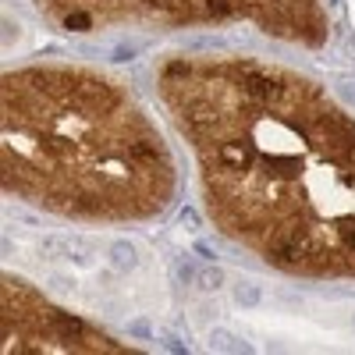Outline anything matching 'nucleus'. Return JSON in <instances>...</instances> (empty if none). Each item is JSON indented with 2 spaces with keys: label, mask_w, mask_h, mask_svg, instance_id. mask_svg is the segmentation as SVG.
Masks as SVG:
<instances>
[{
  "label": "nucleus",
  "mask_w": 355,
  "mask_h": 355,
  "mask_svg": "<svg viewBox=\"0 0 355 355\" xmlns=\"http://www.w3.org/2000/svg\"><path fill=\"white\" fill-rule=\"evenodd\" d=\"M178 277H181V281H192V277H196V270H192L188 263H178Z\"/></svg>",
  "instance_id": "13"
},
{
  "label": "nucleus",
  "mask_w": 355,
  "mask_h": 355,
  "mask_svg": "<svg viewBox=\"0 0 355 355\" xmlns=\"http://www.w3.org/2000/svg\"><path fill=\"white\" fill-rule=\"evenodd\" d=\"M210 348L213 352H242V355L252 352L242 338H234V334H227V330H213L210 334Z\"/></svg>",
  "instance_id": "2"
},
{
  "label": "nucleus",
  "mask_w": 355,
  "mask_h": 355,
  "mask_svg": "<svg viewBox=\"0 0 355 355\" xmlns=\"http://www.w3.org/2000/svg\"><path fill=\"white\" fill-rule=\"evenodd\" d=\"M128 334H135V338H149V323H146V320H135V323L128 327Z\"/></svg>",
  "instance_id": "10"
},
{
  "label": "nucleus",
  "mask_w": 355,
  "mask_h": 355,
  "mask_svg": "<svg viewBox=\"0 0 355 355\" xmlns=\"http://www.w3.org/2000/svg\"><path fill=\"white\" fill-rule=\"evenodd\" d=\"M110 256H114V267H117V270H132V267H135V249H132L128 242H114Z\"/></svg>",
  "instance_id": "4"
},
{
  "label": "nucleus",
  "mask_w": 355,
  "mask_h": 355,
  "mask_svg": "<svg viewBox=\"0 0 355 355\" xmlns=\"http://www.w3.org/2000/svg\"><path fill=\"white\" fill-rule=\"evenodd\" d=\"M234 302H238V305H245V309H252V305H259V302H263V291H259V284H252V281H242L238 288H234Z\"/></svg>",
  "instance_id": "3"
},
{
  "label": "nucleus",
  "mask_w": 355,
  "mask_h": 355,
  "mask_svg": "<svg viewBox=\"0 0 355 355\" xmlns=\"http://www.w3.org/2000/svg\"><path fill=\"white\" fill-rule=\"evenodd\" d=\"M206 11H210V14H231L234 7H231L227 0H206Z\"/></svg>",
  "instance_id": "9"
},
{
  "label": "nucleus",
  "mask_w": 355,
  "mask_h": 355,
  "mask_svg": "<svg viewBox=\"0 0 355 355\" xmlns=\"http://www.w3.org/2000/svg\"><path fill=\"white\" fill-rule=\"evenodd\" d=\"M160 341H163V348H167V352H188V345H185V341H181V338H174V334H163V338H160Z\"/></svg>",
  "instance_id": "8"
},
{
  "label": "nucleus",
  "mask_w": 355,
  "mask_h": 355,
  "mask_svg": "<svg viewBox=\"0 0 355 355\" xmlns=\"http://www.w3.org/2000/svg\"><path fill=\"white\" fill-rule=\"evenodd\" d=\"M50 323H54L64 338H85V334H89V327H85L82 320H75L68 313H57V309H50Z\"/></svg>",
  "instance_id": "1"
},
{
  "label": "nucleus",
  "mask_w": 355,
  "mask_h": 355,
  "mask_svg": "<svg viewBox=\"0 0 355 355\" xmlns=\"http://www.w3.org/2000/svg\"><path fill=\"white\" fill-rule=\"evenodd\" d=\"M196 252H199L203 259H213V256H217V249H213L210 242H196Z\"/></svg>",
  "instance_id": "11"
},
{
  "label": "nucleus",
  "mask_w": 355,
  "mask_h": 355,
  "mask_svg": "<svg viewBox=\"0 0 355 355\" xmlns=\"http://www.w3.org/2000/svg\"><path fill=\"white\" fill-rule=\"evenodd\" d=\"M64 25L75 29V32H89V29H92V18L82 14V11H68V14H64Z\"/></svg>",
  "instance_id": "6"
},
{
  "label": "nucleus",
  "mask_w": 355,
  "mask_h": 355,
  "mask_svg": "<svg viewBox=\"0 0 355 355\" xmlns=\"http://www.w3.org/2000/svg\"><path fill=\"white\" fill-rule=\"evenodd\" d=\"M345 92H348V96H355V85H345Z\"/></svg>",
  "instance_id": "14"
},
{
  "label": "nucleus",
  "mask_w": 355,
  "mask_h": 355,
  "mask_svg": "<svg viewBox=\"0 0 355 355\" xmlns=\"http://www.w3.org/2000/svg\"><path fill=\"white\" fill-rule=\"evenodd\" d=\"M139 54H142V43H121V46L110 50V61L125 64V61H132V57H139Z\"/></svg>",
  "instance_id": "5"
},
{
  "label": "nucleus",
  "mask_w": 355,
  "mask_h": 355,
  "mask_svg": "<svg viewBox=\"0 0 355 355\" xmlns=\"http://www.w3.org/2000/svg\"><path fill=\"white\" fill-rule=\"evenodd\" d=\"M181 220H185V224H192V227H199V213H196V210H188V206L181 210Z\"/></svg>",
  "instance_id": "12"
},
{
  "label": "nucleus",
  "mask_w": 355,
  "mask_h": 355,
  "mask_svg": "<svg viewBox=\"0 0 355 355\" xmlns=\"http://www.w3.org/2000/svg\"><path fill=\"white\" fill-rule=\"evenodd\" d=\"M196 281H199V288H203V291H217V288L224 284V274L213 267V270H203V274H196Z\"/></svg>",
  "instance_id": "7"
},
{
  "label": "nucleus",
  "mask_w": 355,
  "mask_h": 355,
  "mask_svg": "<svg viewBox=\"0 0 355 355\" xmlns=\"http://www.w3.org/2000/svg\"><path fill=\"white\" fill-rule=\"evenodd\" d=\"M330 4H338V0H330Z\"/></svg>",
  "instance_id": "15"
}]
</instances>
